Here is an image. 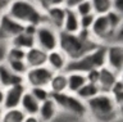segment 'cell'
I'll return each instance as SVG.
<instances>
[{
  "label": "cell",
  "mask_w": 123,
  "mask_h": 122,
  "mask_svg": "<svg viewBox=\"0 0 123 122\" xmlns=\"http://www.w3.org/2000/svg\"><path fill=\"white\" fill-rule=\"evenodd\" d=\"M86 103L87 113L91 114V118L96 122H111L121 114V108L110 93L100 91L94 98L88 99Z\"/></svg>",
  "instance_id": "obj_1"
},
{
  "label": "cell",
  "mask_w": 123,
  "mask_h": 122,
  "mask_svg": "<svg viewBox=\"0 0 123 122\" xmlns=\"http://www.w3.org/2000/svg\"><path fill=\"white\" fill-rule=\"evenodd\" d=\"M100 44H98L94 39H83L78 33H68L64 31H59L58 49H60L69 60L80 58L86 53L94 50Z\"/></svg>",
  "instance_id": "obj_2"
},
{
  "label": "cell",
  "mask_w": 123,
  "mask_h": 122,
  "mask_svg": "<svg viewBox=\"0 0 123 122\" xmlns=\"http://www.w3.org/2000/svg\"><path fill=\"white\" fill-rule=\"evenodd\" d=\"M5 13L22 25L37 26L46 21L44 10L32 0H13Z\"/></svg>",
  "instance_id": "obj_3"
},
{
  "label": "cell",
  "mask_w": 123,
  "mask_h": 122,
  "mask_svg": "<svg viewBox=\"0 0 123 122\" xmlns=\"http://www.w3.org/2000/svg\"><path fill=\"white\" fill-rule=\"evenodd\" d=\"M105 66V45L100 44L94 50L86 53L77 59L68 60L64 72H81L86 73L92 68H101Z\"/></svg>",
  "instance_id": "obj_4"
},
{
  "label": "cell",
  "mask_w": 123,
  "mask_h": 122,
  "mask_svg": "<svg viewBox=\"0 0 123 122\" xmlns=\"http://www.w3.org/2000/svg\"><path fill=\"white\" fill-rule=\"evenodd\" d=\"M50 98L55 102V104L59 110H63L64 113H68L71 116L80 118L87 114L86 103L77 96L76 94H71L68 91L64 93H51Z\"/></svg>",
  "instance_id": "obj_5"
},
{
  "label": "cell",
  "mask_w": 123,
  "mask_h": 122,
  "mask_svg": "<svg viewBox=\"0 0 123 122\" xmlns=\"http://www.w3.org/2000/svg\"><path fill=\"white\" fill-rule=\"evenodd\" d=\"M33 37H35V45L46 53L51 51L54 49H58L59 30H56L54 26H51L48 21H44L36 26V31H35Z\"/></svg>",
  "instance_id": "obj_6"
},
{
  "label": "cell",
  "mask_w": 123,
  "mask_h": 122,
  "mask_svg": "<svg viewBox=\"0 0 123 122\" xmlns=\"http://www.w3.org/2000/svg\"><path fill=\"white\" fill-rule=\"evenodd\" d=\"M90 32H91V36L94 37V40L98 44L106 45V44L113 43L115 30L110 27L105 14H103V16L95 17V21L90 28Z\"/></svg>",
  "instance_id": "obj_7"
},
{
  "label": "cell",
  "mask_w": 123,
  "mask_h": 122,
  "mask_svg": "<svg viewBox=\"0 0 123 122\" xmlns=\"http://www.w3.org/2000/svg\"><path fill=\"white\" fill-rule=\"evenodd\" d=\"M53 75H54V71L50 70L46 64L37 66V67H30L25 75V83L27 85V87L48 86Z\"/></svg>",
  "instance_id": "obj_8"
},
{
  "label": "cell",
  "mask_w": 123,
  "mask_h": 122,
  "mask_svg": "<svg viewBox=\"0 0 123 122\" xmlns=\"http://www.w3.org/2000/svg\"><path fill=\"white\" fill-rule=\"evenodd\" d=\"M105 66L118 75L123 71V45L122 43H110L105 45Z\"/></svg>",
  "instance_id": "obj_9"
},
{
  "label": "cell",
  "mask_w": 123,
  "mask_h": 122,
  "mask_svg": "<svg viewBox=\"0 0 123 122\" xmlns=\"http://www.w3.org/2000/svg\"><path fill=\"white\" fill-rule=\"evenodd\" d=\"M23 28H25V25L13 19L6 13L0 14V41L1 43L10 41L14 36L23 32Z\"/></svg>",
  "instance_id": "obj_10"
},
{
  "label": "cell",
  "mask_w": 123,
  "mask_h": 122,
  "mask_svg": "<svg viewBox=\"0 0 123 122\" xmlns=\"http://www.w3.org/2000/svg\"><path fill=\"white\" fill-rule=\"evenodd\" d=\"M26 90H27V85L25 82L4 89V100H3V104H1L3 108L4 109H12V108L19 107L22 95Z\"/></svg>",
  "instance_id": "obj_11"
},
{
  "label": "cell",
  "mask_w": 123,
  "mask_h": 122,
  "mask_svg": "<svg viewBox=\"0 0 123 122\" xmlns=\"http://www.w3.org/2000/svg\"><path fill=\"white\" fill-rule=\"evenodd\" d=\"M68 58L60 49H54V50L46 53V66L54 72H64L68 63Z\"/></svg>",
  "instance_id": "obj_12"
},
{
  "label": "cell",
  "mask_w": 123,
  "mask_h": 122,
  "mask_svg": "<svg viewBox=\"0 0 123 122\" xmlns=\"http://www.w3.org/2000/svg\"><path fill=\"white\" fill-rule=\"evenodd\" d=\"M23 82H25V76L14 73L5 62H0V86L3 89Z\"/></svg>",
  "instance_id": "obj_13"
},
{
  "label": "cell",
  "mask_w": 123,
  "mask_h": 122,
  "mask_svg": "<svg viewBox=\"0 0 123 122\" xmlns=\"http://www.w3.org/2000/svg\"><path fill=\"white\" fill-rule=\"evenodd\" d=\"M122 75H118L117 72H114L113 70L108 68L106 66H104L101 68H99V80H98V85L100 87V91L104 93H109V90L111 89V86L115 83L118 78H121Z\"/></svg>",
  "instance_id": "obj_14"
},
{
  "label": "cell",
  "mask_w": 123,
  "mask_h": 122,
  "mask_svg": "<svg viewBox=\"0 0 123 122\" xmlns=\"http://www.w3.org/2000/svg\"><path fill=\"white\" fill-rule=\"evenodd\" d=\"M58 112H59V109H58L55 102L51 98H49L40 103L37 117L41 122H53L56 118Z\"/></svg>",
  "instance_id": "obj_15"
},
{
  "label": "cell",
  "mask_w": 123,
  "mask_h": 122,
  "mask_svg": "<svg viewBox=\"0 0 123 122\" xmlns=\"http://www.w3.org/2000/svg\"><path fill=\"white\" fill-rule=\"evenodd\" d=\"M44 14H45V19L51 26H54L56 30L60 31L64 21V16H65V6L50 5L48 9L44 10Z\"/></svg>",
  "instance_id": "obj_16"
},
{
  "label": "cell",
  "mask_w": 123,
  "mask_h": 122,
  "mask_svg": "<svg viewBox=\"0 0 123 122\" xmlns=\"http://www.w3.org/2000/svg\"><path fill=\"white\" fill-rule=\"evenodd\" d=\"M80 30H81L80 16L73 8H65V16H64V21L60 31H64L68 33H77Z\"/></svg>",
  "instance_id": "obj_17"
},
{
  "label": "cell",
  "mask_w": 123,
  "mask_h": 122,
  "mask_svg": "<svg viewBox=\"0 0 123 122\" xmlns=\"http://www.w3.org/2000/svg\"><path fill=\"white\" fill-rule=\"evenodd\" d=\"M19 108L25 112L26 116H37L38 108H40V102L27 89L22 95L21 103H19Z\"/></svg>",
  "instance_id": "obj_18"
},
{
  "label": "cell",
  "mask_w": 123,
  "mask_h": 122,
  "mask_svg": "<svg viewBox=\"0 0 123 122\" xmlns=\"http://www.w3.org/2000/svg\"><path fill=\"white\" fill-rule=\"evenodd\" d=\"M25 60L28 67H37V66H42L46 63V51H44L42 49L38 46H32L26 50V57Z\"/></svg>",
  "instance_id": "obj_19"
},
{
  "label": "cell",
  "mask_w": 123,
  "mask_h": 122,
  "mask_svg": "<svg viewBox=\"0 0 123 122\" xmlns=\"http://www.w3.org/2000/svg\"><path fill=\"white\" fill-rule=\"evenodd\" d=\"M67 73V91L71 94H76L85 83L86 76L81 72H65Z\"/></svg>",
  "instance_id": "obj_20"
},
{
  "label": "cell",
  "mask_w": 123,
  "mask_h": 122,
  "mask_svg": "<svg viewBox=\"0 0 123 122\" xmlns=\"http://www.w3.org/2000/svg\"><path fill=\"white\" fill-rule=\"evenodd\" d=\"M48 87L50 93H64V91H67V73L65 72H54Z\"/></svg>",
  "instance_id": "obj_21"
},
{
  "label": "cell",
  "mask_w": 123,
  "mask_h": 122,
  "mask_svg": "<svg viewBox=\"0 0 123 122\" xmlns=\"http://www.w3.org/2000/svg\"><path fill=\"white\" fill-rule=\"evenodd\" d=\"M9 43H10V45H13V46H18L21 49L27 50V49L35 46V37L32 35L26 33V32H21V33H18L17 36H14Z\"/></svg>",
  "instance_id": "obj_22"
},
{
  "label": "cell",
  "mask_w": 123,
  "mask_h": 122,
  "mask_svg": "<svg viewBox=\"0 0 123 122\" xmlns=\"http://www.w3.org/2000/svg\"><path fill=\"white\" fill-rule=\"evenodd\" d=\"M100 93V87L98 83H92V82H86L81 89L76 93V95L78 96L81 100L86 102L88 99L94 98L95 95H98Z\"/></svg>",
  "instance_id": "obj_23"
},
{
  "label": "cell",
  "mask_w": 123,
  "mask_h": 122,
  "mask_svg": "<svg viewBox=\"0 0 123 122\" xmlns=\"http://www.w3.org/2000/svg\"><path fill=\"white\" fill-rule=\"evenodd\" d=\"M26 118L25 112L17 107V108H12V109H5L1 118V122H23Z\"/></svg>",
  "instance_id": "obj_24"
},
{
  "label": "cell",
  "mask_w": 123,
  "mask_h": 122,
  "mask_svg": "<svg viewBox=\"0 0 123 122\" xmlns=\"http://www.w3.org/2000/svg\"><path fill=\"white\" fill-rule=\"evenodd\" d=\"M95 16L106 14L111 9V0H90Z\"/></svg>",
  "instance_id": "obj_25"
},
{
  "label": "cell",
  "mask_w": 123,
  "mask_h": 122,
  "mask_svg": "<svg viewBox=\"0 0 123 122\" xmlns=\"http://www.w3.org/2000/svg\"><path fill=\"white\" fill-rule=\"evenodd\" d=\"M105 17L113 30H118L119 27H123V13L117 12L114 9H110L105 14Z\"/></svg>",
  "instance_id": "obj_26"
},
{
  "label": "cell",
  "mask_w": 123,
  "mask_h": 122,
  "mask_svg": "<svg viewBox=\"0 0 123 122\" xmlns=\"http://www.w3.org/2000/svg\"><path fill=\"white\" fill-rule=\"evenodd\" d=\"M8 66H9V68L12 71L14 72V73L17 75H21V76H25L26 72L28 71V66H27L26 60L25 59H14V60H4Z\"/></svg>",
  "instance_id": "obj_27"
},
{
  "label": "cell",
  "mask_w": 123,
  "mask_h": 122,
  "mask_svg": "<svg viewBox=\"0 0 123 122\" xmlns=\"http://www.w3.org/2000/svg\"><path fill=\"white\" fill-rule=\"evenodd\" d=\"M27 89H28V91L40 103L46 100V99H49L50 98V94H51L48 86H30V87H27Z\"/></svg>",
  "instance_id": "obj_28"
},
{
  "label": "cell",
  "mask_w": 123,
  "mask_h": 122,
  "mask_svg": "<svg viewBox=\"0 0 123 122\" xmlns=\"http://www.w3.org/2000/svg\"><path fill=\"white\" fill-rule=\"evenodd\" d=\"M109 93L115 100V103H117L119 107H122V103H123V81H122V77L115 81V83L109 90Z\"/></svg>",
  "instance_id": "obj_29"
},
{
  "label": "cell",
  "mask_w": 123,
  "mask_h": 122,
  "mask_svg": "<svg viewBox=\"0 0 123 122\" xmlns=\"http://www.w3.org/2000/svg\"><path fill=\"white\" fill-rule=\"evenodd\" d=\"M26 57V50L21 49L18 46L10 45L5 50V60H14V59H25Z\"/></svg>",
  "instance_id": "obj_30"
},
{
  "label": "cell",
  "mask_w": 123,
  "mask_h": 122,
  "mask_svg": "<svg viewBox=\"0 0 123 122\" xmlns=\"http://www.w3.org/2000/svg\"><path fill=\"white\" fill-rule=\"evenodd\" d=\"M77 12V14L81 17V16H86V14H90V13H94L92 12V6H91V3L90 0H83V1L78 3L74 8H73Z\"/></svg>",
  "instance_id": "obj_31"
},
{
  "label": "cell",
  "mask_w": 123,
  "mask_h": 122,
  "mask_svg": "<svg viewBox=\"0 0 123 122\" xmlns=\"http://www.w3.org/2000/svg\"><path fill=\"white\" fill-rule=\"evenodd\" d=\"M95 14L94 13H90V14H86V16H81L80 17V26H81V30H90L92 23L95 21Z\"/></svg>",
  "instance_id": "obj_32"
},
{
  "label": "cell",
  "mask_w": 123,
  "mask_h": 122,
  "mask_svg": "<svg viewBox=\"0 0 123 122\" xmlns=\"http://www.w3.org/2000/svg\"><path fill=\"white\" fill-rule=\"evenodd\" d=\"M86 81L87 82H92V83H98V80H99V68H92V70L87 71L86 73Z\"/></svg>",
  "instance_id": "obj_33"
},
{
  "label": "cell",
  "mask_w": 123,
  "mask_h": 122,
  "mask_svg": "<svg viewBox=\"0 0 123 122\" xmlns=\"http://www.w3.org/2000/svg\"><path fill=\"white\" fill-rule=\"evenodd\" d=\"M111 9L123 13V0H111Z\"/></svg>",
  "instance_id": "obj_34"
},
{
  "label": "cell",
  "mask_w": 123,
  "mask_h": 122,
  "mask_svg": "<svg viewBox=\"0 0 123 122\" xmlns=\"http://www.w3.org/2000/svg\"><path fill=\"white\" fill-rule=\"evenodd\" d=\"M12 1H13V0H0V14L6 12L8 6L10 5Z\"/></svg>",
  "instance_id": "obj_35"
},
{
  "label": "cell",
  "mask_w": 123,
  "mask_h": 122,
  "mask_svg": "<svg viewBox=\"0 0 123 122\" xmlns=\"http://www.w3.org/2000/svg\"><path fill=\"white\" fill-rule=\"evenodd\" d=\"M83 1V0H65V8H74L78 3Z\"/></svg>",
  "instance_id": "obj_36"
},
{
  "label": "cell",
  "mask_w": 123,
  "mask_h": 122,
  "mask_svg": "<svg viewBox=\"0 0 123 122\" xmlns=\"http://www.w3.org/2000/svg\"><path fill=\"white\" fill-rule=\"evenodd\" d=\"M23 122H41V121L38 120L37 116H26V118H25Z\"/></svg>",
  "instance_id": "obj_37"
},
{
  "label": "cell",
  "mask_w": 123,
  "mask_h": 122,
  "mask_svg": "<svg viewBox=\"0 0 123 122\" xmlns=\"http://www.w3.org/2000/svg\"><path fill=\"white\" fill-rule=\"evenodd\" d=\"M50 5H60V6H64L65 5V0H50Z\"/></svg>",
  "instance_id": "obj_38"
},
{
  "label": "cell",
  "mask_w": 123,
  "mask_h": 122,
  "mask_svg": "<svg viewBox=\"0 0 123 122\" xmlns=\"http://www.w3.org/2000/svg\"><path fill=\"white\" fill-rule=\"evenodd\" d=\"M3 100H4V89L0 86V105L3 104Z\"/></svg>",
  "instance_id": "obj_39"
},
{
  "label": "cell",
  "mask_w": 123,
  "mask_h": 122,
  "mask_svg": "<svg viewBox=\"0 0 123 122\" xmlns=\"http://www.w3.org/2000/svg\"><path fill=\"white\" fill-rule=\"evenodd\" d=\"M4 110H5V109H4V108H3V105H0V122H1V118H3V114H4Z\"/></svg>",
  "instance_id": "obj_40"
},
{
  "label": "cell",
  "mask_w": 123,
  "mask_h": 122,
  "mask_svg": "<svg viewBox=\"0 0 123 122\" xmlns=\"http://www.w3.org/2000/svg\"><path fill=\"white\" fill-rule=\"evenodd\" d=\"M32 1H35V3H36V4H37V0H32Z\"/></svg>",
  "instance_id": "obj_41"
}]
</instances>
